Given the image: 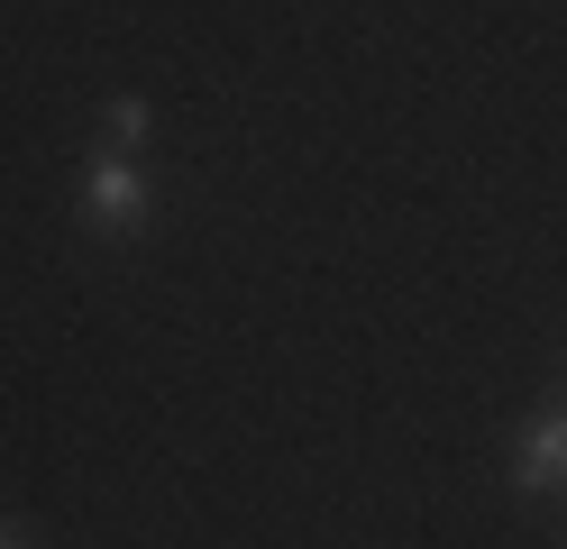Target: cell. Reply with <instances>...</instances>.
<instances>
[{
	"mask_svg": "<svg viewBox=\"0 0 567 549\" xmlns=\"http://www.w3.org/2000/svg\"><path fill=\"white\" fill-rule=\"evenodd\" d=\"M83 220L101 238H137L156 220V193H147V174H137V156H101L92 183H83Z\"/></svg>",
	"mask_w": 567,
	"mask_h": 549,
	"instance_id": "obj_1",
	"label": "cell"
},
{
	"mask_svg": "<svg viewBox=\"0 0 567 549\" xmlns=\"http://www.w3.org/2000/svg\"><path fill=\"white\" fill-rule=\"evenodd\" d=\"M513 486H522V495H549V486H567V403H558V413H530V421H522Z\"/></svg>",
	"mask_w": 567,
	"mask_h": 549,
	"instance_id": "obj_2",
	"label": "cell"
},
{
	"mask_svg": "<svg viewBox=\"0 0 567 549\" xmlns=\"http://www.w3.org/2000/svg\"><path fill=\"white\" fill-rule=\"evenodd\" d=\"M147 129H156V120H147V101H128V92L101 110V138H111V156H137V146H147Z\"/></svg>",
	"mask_w": 567,
	"mask_h": 549,
	"instance_id": "obj_3",
	"label": "cell"
},
{
	"mask_svg": "<svg viewBox=\"0 0 567 549\" xmlns=\"http://www.w3.org/2000/svg\"><path fill=\"white\" fill-rule=\"evenodd\" d=\"M0 549H28V531H19V522H0Z\"/></svg>",
	"mask_w": 567,
	"mask_h": 549,
	"instance_id": "obj_4",
	"label": "cell"
}]
</instances>
